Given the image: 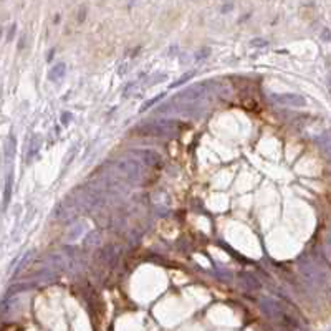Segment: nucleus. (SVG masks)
<instances>
[{
  "label": "nucleus",
  "mask_w": 331,
  "mask_h": 331,
  "mask_svg": "<svg viewBox=\"0 0 331 331\" xmlns=\"http://www.w3.org/2000/svg\"><path fill=\"white\" fill-rule=\"evenodd\" d=\"M270 99H272L275 104H280V106H286V108H303L307 106V99L303 96H300L297 93H283V95H270Z\"/></svg>",
  "instance_id": "nucleus-4"
},
{
  "label": "nucleus",
  "mask_w": 331,
  "mask_h": 331,
  "mask_svg": "<svg viewBox=\"0 0 331 331\" xmlns=\"http://www.w3.org/2000/svg\"><path fill=\"white\" fill-rule=\"evenodd\" d=\"M179 121H172V119H156L151 123H144L141 126H138L136 131L141 134H151V136H166V134H172L181 128Z\"/></svg>",
  "instance_id": "nucleus-1"
},
{
  "label": "nucleus",
  "mask_w": 331,
  "mask_h": 331,
  "mask_svg": "<svg viewBox=\"0 0 331 331\" xmlns=\"http://www.w3.org/2000/svg\"><path fill=\"white\" fill-rule=\"evenodd\" d=\"M211 86H212V83H197V85L189 86V88L182 90L181 93H177L176 96L172 98V103L174 101H176V103L177 101H181V103H195V101H200V99L206 98L209 93H212Z\"/></svg>",
  "instance_id": "nucleus-3"
},
{
  "label": "nucleus",
  "mask_w": 331,
  "mask_h": 331,
  "mask_svg": "<svg viewBox=\"0 0 331 331\" xmlns=\"http://www.w3.org/2000/svg\"><path fill=\"white\" fill-rule=\"evenodd\" d=\"M62 123H63L65 126L71 123V113H67V111L63 113V115H62Z\"/></svg>",
  "instance_id": "nucleus-17"
},
{
  "label": "nucleus",
  "mask_w": 331,
  "mask_h": 331,
  "mask_svg": "<svg viewBox=\"0 0 331 331\" xmlns=\"http://www.w3.org/2000/svg\"><path fill=\"white\" fill-rule=\"evenodd\" d=\"M166 78H167V76H166V75H156V76H154V80L147 83V86H152V85H156V83L163 81V80H166Z\"/></svg>",
  "instance_id": "nucleus-19"
},
{
  "label": "nucleus",
  "mask_w": 331,
  "mask_h": 331,
  "mask_svg": "<svg viewBox=\"0 0 331 331\" xmlns=\"http://www.w3.org/2000/svg\"><path fill=\"white\" fill-rule=\"evenodd\" d=\"M230 8H232V5H224V7H222V12H229Z\"/></svg>",
  "instance_id": "nucleus-22"
},
{
  "label": "nucleus",
  "mask_w": 331,
  "mask_h": 331,
  "mask_svg": "<svg viewBox=\"0 0 331 331\" xmlns=\"http://www.w3.org/2000/svg\"><path fill=\"white\" fill-rule=\"evenodd\" d=\"M14 33H15V25H12L10 32H8V37H7V40H8V42H10L12 38H14Z\"/></svg>",
  "instance_id": "nucleus-21"
},
{
  "label": "nucleus",
  "mask_w": 331,
  "mask_h": 331,
  "mask_svg": "<svg viewBox=\"0 0 331 331\" xmlns=\"http://www.w3.org/2000/svg\"><path fill=\"white\" fill-rule=\"evenodd\" d=\"M115 167V172L119 174L129 182H139L142 177V166L138 163L136 159H118L111 163Z\"/></svg>",
  "instance_id": "nucleus-2"
},
{
  "label": "nucleus",
  "mask_w": 331,
  "mask_h": 331,
  "mask_svg": "<svg viewBox=\"0 0 331 331\" xmlns=\"http://www.w3.org/2000/svg\"><path fill=\"white\" fill-rule=\"evenodd\" d=\"M65 73H67V65H65L63 62L56 63L55 67H51V70L48 71V78L51 81H60L65 76Z\"/></svg>",
  "instance_id": "nucleus-9"
},
{
  "label": "nucleus",
  "mask_w": 331,
  "mask_h": 331,
  "mask_svg": "<svg viewBox=\"0 0 331 331\" xmlns=\"http://www.w3.org/2000/svg\"><path fill=\"white\" fill-rule=\"evenodd\" d=\"M250 45H252V47H265V45H267V42L262 40V38H257V40L252 42Z\"/></svg>",
  "instance_id": "nucleus-20"
},
{
  "label": "nucleus",
  "mask_w": 331,
  "mask_h": 331,
  "mask_svg": "<svg viewBox=\"0 0 331 331\" xmlns=\"http://www.w3.org/2000/svg\"><path fill=\"white\" fill-rule=\"evenodd\" d=\"M163 98H164V93H161V95H158V96L151 98L149 101H146V103H144V104H142V106H141V113H144V111L147 110V108H151L152 104H156V103L159 101V99H163Z\"/></svg>",
  "instance_id": "nucleus-16"
},
{
  "label": "nucleus",
  "mask_w": 331,
  "mask_h": 331,
  "mask_svg": "<svg viewBox=\"0 0 331 331\" xmlns=\"http://www.w3.org/2000/svg\"><path fill=\"white\" fill-rule=\"evenodd\" d=\"M32 257H33V252H28V254H25V257L22 259V262L19 263V267L15 268V275H17V273H20L22 270L27 267V263L30 262V259H32Z\"/></svg>",
  "instance_id": "nucleus-15"
},
{
  "label": "nucleus",
  "mask_w": 331,
  "mask_h": 331,
  "mask_svg": "<svg viewBox=\"0 0 331 331\" xmlns=\"http://www.w3.org/2000/svg\"><path fill=\"white\" fill-rule=\"evenodd\" d=\"M194 75H195V71H189V73H186V75H182V76H181L177 81L171 83V85H169V88H177V86L184 85V83H186L187 80H190V78H192Z\"/></svg>",
  "instance_id": "nucleus-14"
},
{
  "label": "nucleus",
  "mask_w": 331,
  "mask_h": 331,
  "mask_svg": "<svg viewBox=\"0 0 331 331\" xmlns=\"http://www.w3.org/2000/svg\"><path fill=\"white\" fill-rule=\"evenodd\" d=\"M133 154L138 156L139 159H142V163L151 166V167H156V166L161 164V156L151 149H136L133 151Z\"/></svg>",
  "instance_id": "nucleus-5"
},
{
  "label": "nucleus",
  "mask_w": 331,
  "mask_h": 331,
  "mask_svg": "<svg viewBox=\"0 0 331 331\" xmlns=\"http://www.w3.org/2000/svg\"><path fill=\"white\" fill-rule=\"evenodd\" d=\"M209 51H211V50H209V48H204V50H200L199 53L195 55V60H202V58H207V56H209Z\"/></svg>",
  "instance_id": "nucleus-18"
},
{
  "label": "nucleus",
  "mask_w": 331,
  "mask_h": 331,
  "mask_svg": "<svg viewBox=\"0 0 331 331\" xmlns=\"http://www.w3.org/2000/svg\"><path fill=\"white\" fill-rule=\"evenodd\" d=\"M260 305H262V310L267 313L268 316L275 318V316H280L282 315V308H280V305L275 302V300H272V298H262V300H260Z\"/></svg>",
  "instance_id": "nucleus-7"
},
{
  "label": "nucleus",
  "mask_w": 331,
  "mask_h": 331,
  "mask_svg": "<svg viewBox=\"0 0 331 331\" xmlns=\"http://www.w3.org/2000/svg\"><path fill=\"white\" fill-rule=\"evenodd\" d=\"M85 229H86V220H78L73 225H70V229L67 232V242H70V243L76 242L83 235V232H85Z\"/></svg>",
  "instance_id": "nucleus-6"
},
{
  "label": "nucleus",
  "mask_w": 331,
  "mask_h": 331,
  "mask_svg": "<svg viewBox=\"0 0 331 331\" xmlns=\"http://www.w3.org/2000/svg\"><path fill=\"white\" fill-rule=\"evenodd\" d=\"M15 156V136L14 134H10V136L7 138V142H5V159L7 163H10L12 159H14Z\"/></svg>",
  "instance_id": "nucleus-11"
},
{
  "label": "nucleus",
  "mask_w": 331,
  "mask_h": 331,
  "mask_svg": "<svg viewBox=\"0 0 331 331\" xmlns=\"http://www.w3.org/2000/svg\"><path fill=\"white\" fill-rule=\"evenodd\" d=\"M0 33H2V28H0Z\"/></svg>",
  "instance_id": "nucleus-23"
},
{
  "label": "nucleus",
  "mask_w": 331,
  "mask_h": 331,
  "mask_svg": "<svg viewBox=\"0 0 331 331\" xmlns=\"http://www.w3.org/2000/svg\"><path fill=\"white\" fill-rule=\"evenodd\" d=\"M12 186H14V177H12V172L7 176V181H5V192H3V211H7L8 207V202H10L12 199Z\"/></svg>",
  "instance_id": "nucleus-10"
},
{
  "label": "nucleus",
  "mask_w": 331,
  "mask_h": 331,
  "mask_svg": "<svg viewBox=\"0 0 331 331\" xmlns=\"http://www.w3.org/2000/svg\"><path fill=\"white\" fill-rule=\"evenodd\" d=\"M242 283L243 285H247V288L248 290H257V288H260V283L257 282V278L255 277H252V275H243V278H242Z\"/></svg>",
  "instance_id": "nucleus-13"
},
{
  "label": "nucleus",
  "mask_w": 331,
  "mask_h": 331,
  "mask_svg": "<svg viewBox=\"0 0 331 331\" xmlns=\"http://www.w3.org/2000/svg\"><path fill=\"white\" fill-rule=\"evenodd\" d=\"M99 242H101V238H99V234L95 232V230L86 235L85 240H83L85 247H96V245H99Z\"/></svg>",
  "instance_id": "nucleus-12"
},
{
  "label": "nucleus",
  "mask_w": 331,
  "mask_h": 331,
  "mask_svg": "<svg viewBox=\"0 0 331 331\" xmlns=\"http://www.w3.org/2000/svg\"><path fill=\"white\" fill-rule=\"evenodd\" d=\"M42 149V138L38 134L30 139V146H28V152H27V161H32L35 156L38 154V151Z\"/></svg>",
  "instance_id": "nucleus-8"
}]
</instances>
